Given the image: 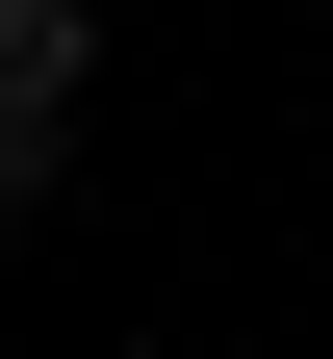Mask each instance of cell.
Returning a JSON list of instances; mask_svg holds the SVG:
<instances>
[{
	"label": "cell",
	"mask_w": 333,
	"mask_h": 359,
	"mask_svg": "<svg viewBox=\"0 0 333 359\" xmlns=\"http://www.w3.org/2000/svg\"><path fill=\"white\" fill-rule=\"evenodd\" d=\"M103 103V0H0V128H77Z\"/></svg>",
	"instance_id": "cell-1"
},
{
	"label": "cell",
	"mask_w": 333,
	"mask_h": 359,
	"mask_svg": "<svg viewBox=\"0 0 333 359\" xmlns=\"http://www.w3.org/2000/svg\"><path fill=\"white\" fill-rule=\"evenodd\" d=\"M52 180H77V128H0V231H26V205H52Z\"/></svg>",
	"instance_id": "cell-2"
}]
</instances>
